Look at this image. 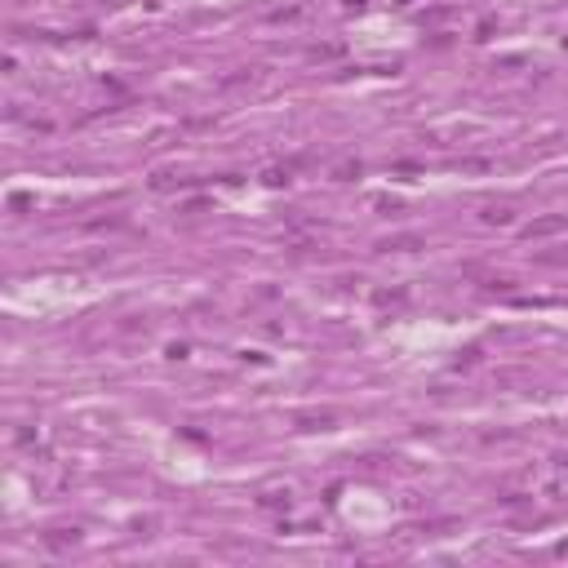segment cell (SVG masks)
I'll return each instance as SVG.
<instances>
[{
  "label": "cell",
  "instance_id": "cell-3",
  "mask_svg": "<svg viewBox=\"0 0 568 568\" xmlns=\"http://www.w3.org/2000/svg\"><path fill=\"white\" fill-rule=\"evenodd\" d=\"M298 426H307V431H320V426H333V413H320V417L302 413V417H298Z\"/></svg>",
  "mask_w": 568,
  "mask_h": 568
},
{
  "label": "cell",
  "instance_id": "cell-2",
  "mask_svg": "<svg viewBox=\"0 0 568 568\" xmlns=\"http://www.w3.org/2000/svg\"><path fill=\"white\" fill-rule=\"evenodd\" d=\"M480 218H484V222H489V227H511V222H515V213H511V209H506V205H489V209H484Z\"/></svg>",
  "mask_w": 568,
  "mask_h": 568
},
{
  "label": "cell",
  "instance_id": "cell-1",
  "mask_svg": "<svg viewBox=\"0 0 568 568\" xmlns=\"http://www.w3.org/2000/svg\"><path fill=\"white\" fill-rule=\"evenodd\" d=\"M564 227H568V218H537V222H529V227H524V240L555 235V231H564Z\"/></svg>",
  "mask_w": 568,
  "mask_h": 568
}]
</instances>
